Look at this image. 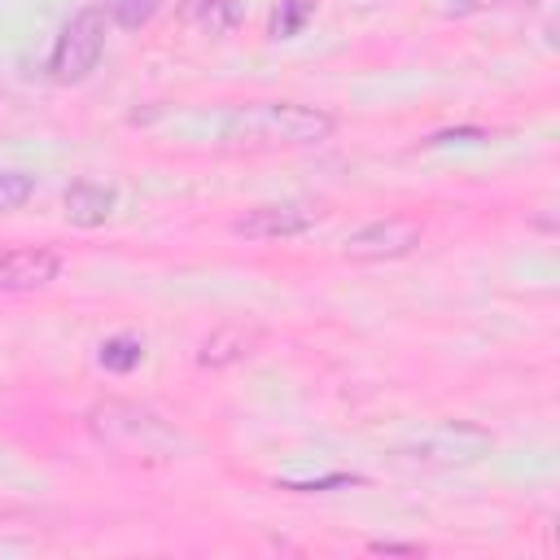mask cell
<instances>
[{
  "label": "cell",
  "mask_w": 560,
  "mask_h": 560,
  "mask_svg": "<svg viewBox=\"0 0 560 560\" xmlns=\"http://www.w3.org/2000/svg\"><path fill=\"white\" fill-rule=\"evenodd\" d=\"M446 13H481V9H494V4H516V0H442Z\"/></svg>",
  "instance_id": "cell-16"
},
{
  "label": "cell",
  "mask_w": 560,
  "mask_h": 560,
  "mask_svg": "<svg viewBox=\"0 0 560 560\" xmlns=\"http://www.w3.org/2000/svg\"><path fill=\"white\" fill-rule=\"evenodd\" d=\"M88 429H92V438H96L105 451L127 455V459L162 464V459H171V455L179 451L175 429H171L158 411H149V407H140V402H127V398H101V402L88 411Z\"/></svg>",
  "instance_id": "cell-2"
},
{
  "label": "cell",
  "mask_w": 560,
  "mask_h": 560,
  "mask_svg": "<svg viewBox=\"0 0 560 560\" xmlns=\"http://www.w3.org/2000/svg\"><path fill=\"white\" fill-rule=\"evenodd\" d=\"M490 446H494V438H490L481 424L442 420V424H433L429 433H420L411 446H402L398 455H402L407 464H420V468H459V464L481 459Z\"/></svg>",
  "instance_id": "cell-3"
},
{
  "label": "cell",
  "mask_w": 560,
  "mask_h": 560,
  "mask_svg": "<svg viewBox=\"0 0 560 560\" xmlns=\"http://www.w3.org/2000/svg\"><path fill=\"white\" fill-rule=\"evenodd\" d=\"M337 131V118L315 105L298 101H254L223 118V144L245 153H271V149H306L324 144Z\"/></svg>",
  "instance_id": "cell-1"
},
{
  "label": "cell",
  "mask_w": 560,
  "mask_h": 560,
  "mask_svg": "<svg viewBox=\"0 0 560 560\" xmlns=\"http://www.w3.org/2000/svg\"><path fill=\"white\" fill-rule=\"evenodd\" d=\"M197 22L210 35H228L241 22V4L236 0H197Z\"/></svg>",
  "instance_id": "cell-11"
},
{
  "label": "cell",
  "mask_w": 560,
  "mask_h": 560,
  "mask_svg": "<svg viewBox=\"0 0 560 560\" xmlns=\"http://www.w3.org/2000/svg\"><path fill=\"white\" fill-rule=\"evenodd\" d=\"M153 13H158V0H105V18L127 26V31L144 26Z\"/></svg>",
  "instance_id": "cell-12"
},
{
  "label": "cell",
  "mask_w": 560,
  "mask_h": 560,
  "mask_svg": "<svg viewBox=\"0 0 560 560\" xmlns=\"http://www.w3.org/2000/svg\"><path fill=\"white\" fill-rule=\"evenodd\" d=\"M315 9V0H284V9L276 13V39H289V35H298V26L306 22V13Z\"/></svg>",
  "instance_id": "cell-15"
},
{
  "label": "cell",
  "mask_w": 560,
  "mask_h": 560,
  "mask_svg": "<svg viewBox=\"0 0 560 560\" xmlns=\"http://www.w3.org/2000/svg\"><path fill=\"white\" fill-rule=\"evenodd\" d=\"M363 477H350V472H328V477H306V481H276L280 490H293V494H315V490H337V486H359Z\"/></svg>",
  "instance_id": "cell-14"
},
{
  "label": "cell",
  "mask_w": 560,
  "mask_h": 560,
  "mask_svg": "<svg viewBox=\"0 0 560 560\" xmlns=\"http://www.w3.org/2000/svg\"><path fill=\"white\" fill-rule=\"evenodd\" d=\"M114 201H118L114 188L92 184V179H74V184L61 192V214H66L74 228H101V223L114 214Z\"/></svg>",
  "instance_id": "cell-8"
},
{
  "label": "cell",
  "mask_w": 560,
  "mask_h": 560,
  "mask_svg": "<svg viewBox=\"0 0 560 560\" xmlns=\"http://www.w3.org/2000/svg\"><path fill=\"white\" fill-rule=\"evenodd\" d=\"M424 228L407 214H389V219H372L363 228H354L346 236V258L354 262H389V258H407L420 245Z\"/></svg>",
  "instance_id": "cell-5"
},
{
  "label": "cell",
  "mask_w": 560,
  "mask_h": 560,
  "mask_svg": "<svg viewBox=\"0 0 560 560\" xmlns=\"http://www.w3.org/2000/svg\"><path fill=\"white\" fill-rule=\"evenodd\" d=\"M31 192H35V175H26V171H0V214L18 210Z\"/></svg>",
  "instance_id": "cell-13"
},
{
  "label": "cell",
  "mask_w": 560,
  "mask_h": 560,
  "mask_svg": "<svg viewBox=\"0 0 560 560\" xmlns=\"http://www.w3.org/2000/svg\"><path fill=\"white\" fill-rule=\"evenodd\" d=\"M101 52H105V9H79L57 35L48 70L57 83H83L96 70Z\"/></svg>",
  "instance_id": "cell-4"
},
{
  "label": "cell",
  "mask_w": 560,
  "mask_h": 560,
  "mask_svg": "<svg viewBox=\"0 0 560 560\" xmlns=\"http://www.w3.org/2000/svg\"><path fill=\"white\" fill-rule=\"evenodd\" d=\"M368 551H376V556H420L424 547L420 542H372Z\"/></svg>",
  "instance_id": "cell-17"
},
{
  "label": "cell",
  "mask_w": 560,
  "mask_h": 560,
  "mask_svg": "<svg viewBox=\"0 0 560 560\" xmlns=\"http://www.w3.org/2000/svg\"><path fill=\"white\" fill-rule=\"evenodd\" d=\"M258 341H262L258 328H241V324L214 328V332L201 341L197 363H201V368H228V363H241V359H249V354L258 350Z\"/></svg>",
  "instance_id": "cell-9"
},
{
  "label": "cell",
  "mask_w": 560,
  "mask_h": 560,
  "mask_svg": "<svg viewBox=\"0 0 560 560\" xmlns=\"http://www.w3.org/2000/svg\"><path fill=\"white\" fill-rule=\"evenodd\" d=\"M96 359H101V368H105V372L127 376L131 368H140V359H144V341H140V337H131V332L105 337V341H101V350H96Z\"/></svg>",
  "instance_id": "cell-10"
},
{
  "label": "cell",
  "mask_w": 560,
  "mask_h": 560,
  "mask_svg": "<svg viewBox=\"0 0 560 560\" xmlns=\"http://www.w3.org/2000/svg\"><path fill=\"white\" fill-rule=\"evenodd\" d=\"M61 271V254L44 245H13L0 249V293H35L52 284Z\"/></svg>",
  "instance_id": "cell-7"
},
{
  "label": "cell",
  "mask_w": 560,
  "mask_h": 560,
  "mask_svg": "<svg viewBox=\"0 0 560 560\" xmlns=\"http://www.w3.org/2000/svg\"><path fill=\"white\" fill-rule=\"evenodd\" d=\"M324 219L319 206L311 201H267V206H249L245 214L232 219V232L245 241H284V236H302Z\"/></svg>",
  "instance_id": "cell-6"
}]
</instances>
